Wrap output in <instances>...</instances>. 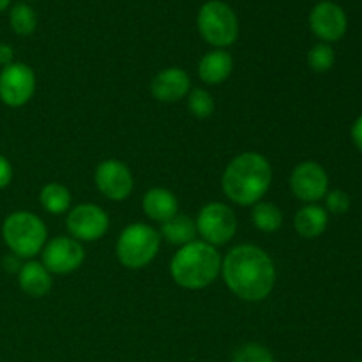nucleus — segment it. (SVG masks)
<instances>
[{"label": "nucleus", "instance_id": "1", "mask_svg": "<svg viewBox=\"0 0 362 362\" xmlns=\"http://www.w3.org/2000/svg\"><path fill=\"white\" fill-rule=\"evenodd\" d=\"M221 271L228 288L250 303L265 299L274 288L276 269L271 257L251 244L233 247L223 260Z\"/></svg>", "mask_w": 362, "mask_h": 362}, {"label": "nucleus", "instance_id": "2", "mask_svg": "<svg viewBox=\"0 0 362 362\" xmlns=\"http://www.w3.org/2000/svg\"><path fill=\"white\" fill-rule=\"evenodd\" d=\"M272 170L267 159L258 152L237 156L223 173V191L237 205H255L269 191Z\"/></svg>", "mask_w": 362, "mask_h": 362}, {"label": "nucleus", "instance_id": "3", "mask_svg": "<svg viewBox=\"0 0 362 362\" xmlns=\"http://www.w3.org/2000/svg\"><path fill=\"white\" fill-rule=\"evenodd\" d=\"M221 265V257L214 246L204 240H194L173 255L170 271L179 286L186 290H202L216 281Z\"/></svg>", "mask_w": 362, "mask_h": 362}, {"label": "nucleus", "instance_id": "4", "mask_svg": "<svg viewBox=\"0 0 362 362\" xmlns=\"http://www.w3.org/2000/svg\"><path fill=\"white\" fill-rule=\"evenodd\" d=\"M46 226L42 219L27 211H16L4 219L2 237L11 253L20 258H32L46 244Z\"/></svg>", "mask_w": 362, "mask_h": 362}, {"label": "nucleus", "instance_id": "5", "mask_svg": "<svg viewBox=\"0 0 362 362\" xmlns=\"http://www.w3.org/2000/svg\"><path fill=\"white\" fill-rule=\"evenodd\" d=\"M161 246V235L152 226L133 223L117 240V258L127 269H141L151 264Z\"/></svg>", "mask_w": 362, "mask_h": 362}, {"label": "nucleus", "instance_id": "6", "mask_svg": "<svg viewBox=\"0 0 362 362\" xmlns=\"http://www.w3.org/2000/svg\"><path fill=\"white\" fill-rule=\"evenodd\" d=\"M200 35L216 48L233 45L239 37V20L228 4L221 0H209L198 11Z\"/></svg>", "mask_w": 362, "mask_h": 362}, {"label": "nucleus", "instance_id": "7", "mask_svg": "<svg viewBox=\"0 0 362 362\" xmlns=\"http://www.w3.org/2000/svg\"><path fill=\"white\" fill-rule=\"evenodd\" d=\"M194 223L204 243L211 246H223L230 243L237 232V218L233 211L228 205L218 202L205 205Z\"/></svg>", "mask_w": 362, "mask_h": 362}, {"label": "nucleus", "instance_id": "8", "mask_svg": "<svg viewBox=\"0 0 362 362\" xmlns=\"http://www.w3.org/2000/svg\"><path fill=\"white\" fill-rule=\"evenodd\" d=\"M35 92V74L27 64L13 62L0 71V101L11 108L27 105Z\"/></svg>", "mask_w": 362, "mask_h": 362}, {"label": "nucleus", "instance_id": "9", "mask_svg": "<svg viewBox=\"0 0 362 362\" xmlns=\"http://www.w3.org/2000/svg\"><path fill=\"white\" fill-rule=\"evenodd\" d=\"M108 214L101 207L92 204H83L74 207L67 216V230L80 243L98 240L108 232Z\"/></svg>", "mask_w": 362, "mask_h": 362}, {"label": "nucleus", "instance_id": "10", "mask_svg": "<svg viewBox=\"0 0 362 362\" xmlns=\"http://www.w3.org/2000/svg\"><path fill=\"white\" fill-rule=\"evenodd\" d=\"M85 260V251L76 239L55 237L42 247V265L53 274H69Z\"/></svg>", "mask_w": 362, "mask_h": 362}, {"label": "nucleus", "instance_id": "11", "mask_svg": "<svg viewBox=\"0 0 362 362\" xmlns=\"http://www.w3.org/2000/svg\"><path fill=\"white\" fill-rule=\"evenodd\" d=\"M329 177L318 163L304 161L293 168L290 187L299 200L315 204L327 194Z\"/></svg>", "mask_w": 362, "mask_h": 362}, {"label": "nucleus", "instance_id": "12", "mask_svg": "<svg viewBox=\"0 0 362 362\" xmlns=\"http://www.w3.org/2000/svg\"><path fill=\"white\" fill-rule=\"evenodd\" d=\"M310 27L318 39L329 42L339 41L345 35L349 20L338 4L331 0L318 2L310 13Z\"/></svg>", "mask_w": 362, "mask_h": 362}, {"label": "nucleus", "instance_id": "13", "mask_svg": "<svg viewBox=\"0 0 362 362\" xmlns=\"http://www.w3.org/2000/svg\"><path fill=\"white\" fill-rule=\"evenodd\" d=\"M94 179L98 189L113 202L126 200L133 191V175L129 168L117 159L103 161L95 168Z\"/></svg>", "mask_w": 362, "mask_h": 362}, {"label": "nucleus", "instance_id": "14", "mask_svg": "<svg viewBox=\"0 0 362 362\" xmlns=\"http://www.w3.org/2000/svg\"><path fill=\"white\" fill-rule=\"evenodd\" d=\"M191 80L187 73L180 67H168L154 76L151 83V92L158 101L175 103L189 94Z\"/></svg>", "mask_w": 362, "mask_h": 362}, {"label": "nucleus", "instance_id": "15", "mask_svg": "<svg viewBox=\"0 0 362 362\" xmlns=\"http://www.w3.org/2000/svg\"><path fill=\"white\" fill-rule=\"evenodd\" d=\"M144 211L151 219L165 223L179 214V200L175 194L165 187L148 189L144 197Z\"/></svg>", "mask_w": 362, "mask_h": 362}, {"label": "nucleus", "instance_id": "16", "mask_svg": "<svg viewBox=\"0 0 362 362\" xmlns=\"http://www.w3.org/2000/svg\"><path fill=\"white\" fill-rule=\"evenodd\" d=\"M20 288L30 297H45L52 290V272L39 262H27L18 272Z\"/></svg>", "mask_w": 362, "mask_h": 362}, {"label": "nucleus", "instance_id": "17", "mask_svg": "<svg viewBox=\"0 0 362 362\" xmlns=\"http://www.w3.org/2000/svg\"><path fill=\"white\" fill-rule=\"evenodd\" d=\"M233 59L225 49H214V52L205 53L204 59L198 66V74L202 81L209 85H219L232 74Z\"/></svg>", "mask_w": 362, "mask_h": 362}, {"label": "nucleus", "instance_id": "18", "mask_svg": "<svg viewBox=\"0 0 362 362\" xmlns=\"http://www.w3.org/2000/svg\"><path fill=\"white\" fill-rule=\"evenodd\" d=\"M327 211L318 205H306L296 214V230L304 239H315L327 228Z\"/></svg>", "mask_w": 362, "mask_h": 362}, {"label": "nucleus", "instance_id": "19", "mask_svg": "<svg viewBox=\"0 0 362 362\" xmlns=\"http://www.w3.org/2000/svg\"><path fill=\"white\" fill-rule=\"evenodd\" d=\"M159 235L165 237L168 243L182 247L186 246V244L197 240V223H194L189 216L175 214L172 219L161 223V233H159Z\"/></svg>", "mask_w": 362, "mask_h": 362}, {"label": "nucleus", "instance_id": "20", "mask_svg": "<svg viewBox=\"0 0 362 362\" xmlns=\"http://www.w3.org/2000/svg\"><path fill=\"white\" fill-rule=\"evenodd\" d=\"M39 202L49 214H64L71 205V193L62 184L49 182L39 193Z\"/></svg>", "mask_w": 362, "mask_h": 362}, {"label": "nucleus", "instance_id": "21", "mask_svg": "<svg viewBox=\"0 0 362 362\" xmlns=\"http://www.w3.org/2000/svg\"><path fill=\"white\" fill-rule=\"evenodd\" d=\"M251 219H253L255 226H257L258 230L271 233L281 228L283 214L274 204L258 202V204H255L253 211H251Z\"/></svg>", "mask_w": 362, "mask_h": 362}, {"label": "nucleus", "instance_id": "22", "mask_svg": "<svg viewBox=\"0 0 362 362\" xmlns=\"http://www.w3.org/2000/svg\"><path fill=\"white\" fill-rule=\"evenodd\" d=\"M9 23L11 28L18 35H30L35 30V27H37V16H35V11L30 6H27V4H16L11 9Z\"/></svg>", "mask_w": 362, "mask_h": 362}, {"label": "nucleus", "instance_id": "23", "mask_svg": "<svg viewBox=\"0 0 362 362\" xmlns=\"http://www.w3.org/2000/svg\"><path fill=\"white\" fill-rule=\"evenodd\" d=\"M334 49L327 42H318L308 53V64L315 73H327L334 66Z\"/></svg>", "mask_w": 362, "mask_h": 362}, {"label": "nucleus", "instance_id": "24", "mask_svg": "<svg viewBox=\"0 0 362 362\" xmlns=\"http://www.w3.org/2000/svg\"><path fill=\"white\" fill-rule=\"evenodd\" d=\"M187 108L198 119H207L214 113V99L204 88H194L187 94Z\"/></svg>", "mask_w": 362, "mask_h": 362}, {"label": "nucleus", "instance_id": "25", "mask_svg": "<svg viewBox=\"0 0 362 362\" xmlns=\"http://www.w3.org/2000/svg\"><path fill=\"white\" fill-rule=\"evenodd\" d=\"M232 362H274V357L264 345L246 343L233 354Z\"/></svg>", "mask_w": 362, "mask_h": 362}, {"label": "nucleus", "instance_id": "26", "mask_svg": "<svg viewBox=\"0 0 362 362\" xmlns=\"http://www.w3.org/2000/svg\"><path fill=\"white\" fill-rule=\"evenodd\" d=\"M325 205H327V211L332 214H345L350 209V197L341 189L329 191L325 194Z\"/></svg>", "mask_w": 362, "mask_h": 362}, {"label": "nucleus", "instance_id": "27", "mask_svg": "<svg viewBox=\"0 0 362 362\" xmlns=\"http://www.w3.org/2000/svg\"><path fill=\"white\" fill-rule=\"evenodd\" d=\"M11 180H13V166L0 154V189L9 186Z\"/></svg>", "mask_w": 362, "mask_h": 362}, {"label": "nucleus", "instance_id": "28", "mask_svg": "<svg viewBox=\"0 0 362 362\" xmlns=\"http://www.w3.org/2000/svg\"><path fill=\"white\" fill-rule=\"evenodd\" d=\"M13 60H14L13 46L7 45V42H0V66L2 67L11 66Z\"/></svg>", "mask_w": 362, "mask_h": 362}, {"label": "nucleus", "instance_id": "29", "mask_svg": "<svg viewBox=\"0 0 362 362\" xmlns=\"http://www.w3.org/2000/svg\"><path fill=\"white\" fill-rule=\"evenodd\" d=\"M21 265H23L21 264V258L16 257L14 253L7 255V257L4 258V269H6L7 272H20Z\"/></svg>", "mask_w": 362, "mask_h": 362}, {"label": "nucleus", "instance_id": "30", "mask_svg": "<svg viewBox=\"0 0 362 362\" xmlns=\"http://www.w3.org/2000/svg\"><path fill=\"white\" fill-rule=\"evenodd\" d=\"M352 140L356 144V147L362 152V115L354 122L352 126Z\"/></svg>", "mask_w": 362, "mask_h": 362}, {"label": "nucleus", "instance_id": "31", "mask_svg": "<svg viewBox=\"0 0 362 362\" xmlns=\"http://www.w3.org/2000/svg\"><path fill=\"white\" fill-rule=\"evenodd\" d=\"M9 4H11V0H0V13H4V11L7 9V7H9Z\"/></svg>", "mask_w": 362, "mask_h": 362}, {"label": "nucleus", "instance_id": "32", "mask_svg": "<svg viewBox=\"0 0 362 362\" xmlns=\"http://www.w3.org/2000/svg\"><path fill=\"white\" fill-rule=\"evenodd\" d=\"M357 362H362V361H357Z\"/></svg>", "mask_w": 362, "mask_h": 362}]
</instances>
